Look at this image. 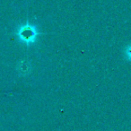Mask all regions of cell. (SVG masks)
Here are the masks:
<instances>
[{"label":"cell","instance_id":"1","mask_svg":"<svg viewBox=\"0 0 131 131\" xmlns=\"http://www.w3.org/2000/svg\"><path fill=\"white\" fill-rule=\"evenodd\" d=\"M16 34L22 43L26 45H31L35 43L38 38V30L32 24L27 23L17 30Z\"/></svg>","mask_w":131,"mask_h":131},{"label":"cell","instance_id":"2","mask_svg":"<svg viewBox=\"0 0 131 131\" xmlns=\"http://www.w3.org/2000/svg\"><path fill=\"white\" fill-rule=\"evenodd\" d=\"M124 56L127 60L131 61V45H128L124 49Z\"/></svg>","mask_w":131,"mask_h":131}]
</instances>
